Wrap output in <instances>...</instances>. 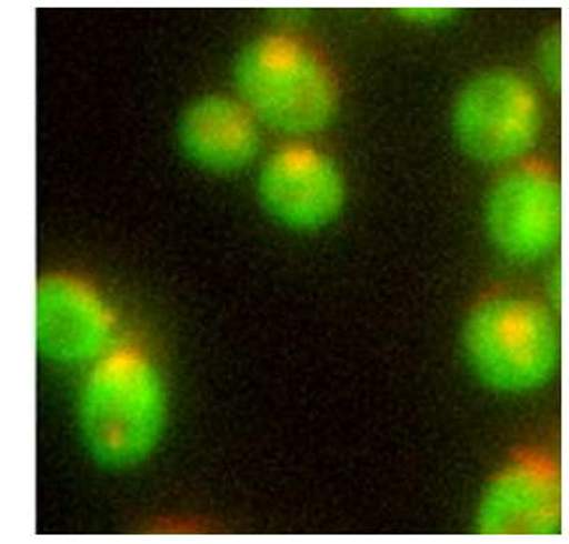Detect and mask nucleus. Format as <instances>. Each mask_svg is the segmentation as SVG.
Returning a JSON list of instances; mask_svg holds the SVG:
<instances>
[{"label":"nucleus","instance_id":"1","mask_svg":"<svg viewBox=\"0 0 569 544\" xmlns=\"http://www.w3.org/2000/svg\"><path fill=\"white\" fill-rule=\"evenodd\" d=\"M170 393L149 351L119 339L87 366L78 426L87 453L103 470L127 472L151 459L164 440Z\"/></svg>","mask_w":569,"mask_h":544},{"label":"nucleus","instance_id":"2","mask_svg":"<svg viewBox=\"0 0 569 544\" xmlns=\"http://www.w3.org/2000/svg\"><path fill=\"white\" fill-rule=\"evenodd\" d=\"M231 79L233 97L258 124L291 140L328 130L339 113V81L329 62L286 32H263L244 43Z\"/></svg>","mask_w":569,"mask_h":544},{"label":"nucleus","instance_id":"3","mask_svg":"<svg viewBox=\"0 0 569 544\" xmlns=\"http://www.w3.org/2000/svg\"><path fill=\"white\" fill-rule=\"evenodd\" d=\"M460 347L485 387L513 396L536 393L562 361L557 310L522 293L483 296L462 323Z\"/></svg>","mask_w":569,"mask_h":544},{"label":"nucleus","instance_id":"4","mask_svg":"<svg viewBox=\"0 0 569 544\" xmlns=\"http://www.w3.org/2000/svg\"><path fill=\"white\" fill-rule=\"evenodd\" d=\"M541 98L525 73L489 68L460 87L451 128L460 151L485 165H511L527 158L541 132Z\"/></svg>","mask_w":569,"mask_h":544},{"label":"nucleus","instance_id":"5","mask_svg":"<svg viewBox=\"0 0 569 544\" xmlns=\"http://www.w3.org/2000/svg\"><path fill=\"white\" fill-rule=\"evenodd\" d=\"M483 222L489 241L506 260L532 265L551 258L563 228L557 171L536 160L508 165L487 192Z\"/></svg>","mask_w":569,"mask_h":544},{"label":"nucleus","instance_id":"6","mask_svg":"<svg viewBox=\"0 0 569 544\" xmlns=\"http://www.w3.org/2000/svg\"><path fill=\"white\" fill-rule=\"evenodd\" d=\"M256 195L274 224L293 233H316L342 214L348 187L339 163L328 152L291 141L261 162Z\"/></svg>","mask_w":569,"mask_h":544},{"label":"nucleus","instance_id":"7","mask_svg":"<svg viewBox=\"0 0 569 544\" xmlns=\"http://www.w3.org/2000/svg\"><path fill=\"white\" fill-rule=\"evenodd\" d=\"M119 336V315L92 280L43 272L37 282V347L43 361L89 366Z\"/></svg>","mask_w":569,"mask_h":544},{"label":"nucleus","instance_id":"8","mask_svg":"<svg viewBox=\"0 0 569 544\" xmlns=\"http://www.w3.org/2000/svg\"><path fill=\"white\" fill-rule=\"evenodd\" d=\"M563 527L562 475L543 454H519L485 486L476 532L485 537H558Z\"/></svg>","mask_w":569,"mask_h":544},{"label":"nucleus","instance_id":"9","mask_svg":"<svg viewBox=\"0 0 569 544\" xmlns=\"http://www.w3.org/2000/svg\"><path fill=\"white\" fill-rule=\"evenodd\" d=\"M182 157L212 175H233L256 162L261 127L236 97L207 92L184 105L177 122Z\"/></svg>","mask_w":569,"mask_h":544},{"label":"nucleus","instance_id":"10","mask_svg":"<svg viewBox=\"0 0 569 544\" xmlns=\"http://www.w3.org/2000/svg\"><path fill=\"white\" fill-rule=\"evenodd\" d=\"M562 49H560V32L552 31L541 40L538 53L539 72L543 73L547 83L551 87L560 85V73H562Z\"/></svg>","mask_w":569,"mask_h":544},{"label":"nucleus","instance_id":"11","mask_svg":"<svg viewBox=\"0 0 569 544\" xmlns=\"http://www.w3.org/2000/svg\"><path fill=\"white\" fill-rule=\"evenodd\" d=\"M399 12L405 16V19L413 21V23L435 24L451 18L455 10L448 7H410L400 8Z\"/></svg>","mask_w":569,"mask_h":544}]
</instances>
